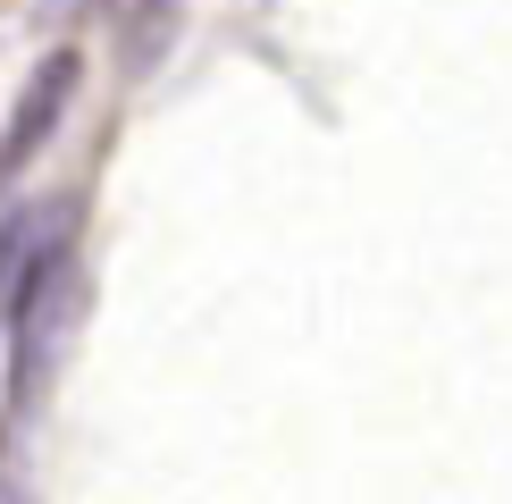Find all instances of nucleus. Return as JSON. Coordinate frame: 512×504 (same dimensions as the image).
Listing matches in <instances>:
<instances>
[{
    "instance_id": "nucleus-1",
    "label": "nucleus",
    "mask_w": 512,
    "mask_h": 504,
    "mask_svg": "<svg viewBox=\"0 0 512 504\" xmlns=\"http://www.w3.org/2000/svg\"><path fill=\"white\" fill-rule=\"evenodd\" d=\"M84 303H93V286H84L76 236H59L26 278L9 286V303H0V320H9V412L51 404L59 370H68V345L84 328Z\"/></svg>"
},
{
    "instance_id": "nucleus-2",
    "label": "nucleus",
    "mask_w": 512,
    "mask_h": 504,
    "mask_svg": "<svg viewBox=\"0 0 512 504\" xmlns=\"http://www.w3.org/2000/svg\"><path fill=\"white\" fill-rule=\"evenodd\" d=\"M76 84H84V59H76V51H51V59H42V68L26 76V93H17L9 126H0V194H9V185L42 160V143L59 135V118H68Z\"/></svg>"
},
{
    "instance_id": "nucleus-3",
    "label": "nucleus",
    "mask_w": 512,
    "mask_h": 504,
    "mask_svg": "<svg viewBox=\"0 0 512 504\" xmlns=\"http://www.w3.org/2000/svg\"><path fill=\"white\" fill-rule=\"evenodd\" d=\"M118 68L126 76H152L177 42V0H118Z\"/></svg>"
}]
</instances>
